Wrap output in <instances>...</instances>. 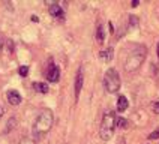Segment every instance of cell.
I'll return each mask as SVG.
<instances>
[{"label":"cell","instance_id":"4fadbf2b","mask_svg":"<svg viewBox=\"0 0 159 144\" xmlns=\"http://www.w3.org/2000/svg\"><path fill=\"white\" fill-rule=\"evenodd\" d=\"M15 126H17V119H15V117H11V119L8 120V123H6V128H5L6 134H8V132H11V131H12Z\"/></svg>","mask_w":159,"mask_h":144},{"label":"cell","instance_id":"ffe728a7","mask_svg":"<svg viewBox=\"0 0 159 144\" xmlns=\"http://www.w3.org/2000/svg\"><path fill=\"white\" fill-rule=\"evenodd\" d=\"M138 5H140V2H138V0H134L132 2V8H137Z\"/></svg>","mask_w":159,"mask_h":144},{"label":"cell","instance_id":"8fae6325","mask_svg":"<svg viewBox=\"0 0 159 144\" xmlns=\"http://www.w3.org/2000/svg\"><path fill=\"white\" fill-rule=\"evenodd\" d=\"M96 41L99 44H104V41H105V30H104V24H98L96 27Z\"/></svg>","mask_w":159,"mask_h":144},{"label":"cell","instance_id":"3957f363","mask_svg":"<svg viewBox=\"0 0 159 144\" xmlns=\"http://www.w3.org/2000/svg\"><path fill=\"white\" fill-rule=\"evenodd\" d=\"M116 123H117L116 114L113 111H107L105 114H104V117H102V123H101V129H99V137L104 141L111 140V137L114 134Z\"/></svg>","mask_w":159,"mask_h":144},{"label":"cell","instance_id":"ba28073f","mask_svg":"<svg viewBox=\"0 0 159 144\" xmlns=\"http://www.w3.org/2000/svg\"><path fill=\"white\" fill-rule=\"evenodd\" d=\"M113 54H114V50H113L111 47H108L105 50L99 51V59H101L102 62H111V60H113Z\"/></svg>","mask_w":159,"mask_h":144},{"label":"cell","instance_id":"7402d4cb","mask_svg":"<svg viewBox=\"0 0 159 144\" xmlns=\"http://www.w3.org/2000/svg\"><path fill=\"white\" fill-rule=\"evenodd\" d=\"M156 53H158V59H159V42H158V47H156Z\"/></svg>","mask_w":159,"mask_h":144},{"label":"cell","instance_id":"9a60e30c","mask_svg":"<svg viewBox=\"0 0 159 144\" xmlns=\"http://www.w3.org/2000/svg\"><path fill=\"white\" fill-rule=\"evenodd\" d=\"M18 74H20L21 77H27V74H29V66H20V68H18Z\"/></svg>","mask_w":159,"mask_h":144},{"label":"cell","instance_id":"7c38bea8","mask_svg":"<svg viewBox=\"0 0 159 144\" xmlns=\"http://www.w3.org/2000/svg\"><path fill=\"white\" fill-rule=\"evenodd\" d=\"M33 89H35L38 93H48L50 87H48V84H45V83L36 81V83H33Z\"/></svg>","mask_w":159,"mask_h":144},{"label":"cell","instance_id":"d6986e66","mask_svg":"<svg viewBox=\"0 0 159 144\" xmlns=\"http://www.w3.org/2000/svg\"><path fill=\"white\" fill-rule=\"evenodd\" d=\"M153 113H155V114H159V102H155V104H153Z\"/></svg>","mask_w":159,"mask_h":144},{"label":"cell","instance_id":"ac0fdd59","mask_svg":"<svg viewBox=\"0 0 159 144\" xmlns=\"http://www.w3.org/2000/svg\"><path fill=\"white\" fill-rule=\"evenodd\" d=\"M158 138H159V129L153 131V132L149 135V140H158Z\"/></svg>","mask_w":159,"mask_h":144},{"label":"cell","instance_id":"5bb4252c","mask_svg":"<svg viewBox=\"0 0 159 144\" xmlns=\"http://www.w3.org/2000/svg\"><path fill=\"white\" fill-rule=\"evenodd\" d=\"M116 126H117V128H120V129H123V128H126V126H128V120H126V119H123V117H119V119H117V123H116Z\"/></svg>","mask_w":159,"mask_h":144},{"label":"cell","instance_id":"277c9868","mask_svg":"<svg viewBox=\"0 0 159 144\" xmlns=\"http://www.w3.org/2000/svg\"><path fill=\"white\" fill-rule=\"evenodd\" d=\"M120 86H122V81H120L119 72L116 71L114 68L108 69L105 72V75H104V87H105V90L108 93H116V92H119Z\"/></svg>","mask_w":159,"mask_h":144},{"label":"cell","instance_id":"7a4b0ae2","mask_svg":"<svg viewBox=\"0 0 159 144\" xmlns=\"http://www.w3.org/2000/svg\"><path fill=\"white\" fill-rule=\"evenodd\" d=\"M53 122H54V114L53 111L50 108H45L39 113V116L36 117L35 123H33V132L36 135H42V134H47L51 126H53Z\"/></svg>","mask_w":159,"mask_h":144},{"label":"cell","instance_id":"603a6c76","mask_svg":"<svg viewBox=\"0 0 159 144\" xmlns=\"http://www.w3.org/2000/svg\"><path fill=\"white\" fill-rule=\"evenodd\" d=\"M2 48H3V42H2V39H0V51H2Z\"/></svg>","mask_w":159,"mask_h":144},{"label":"cell","instance_id":"30bf717a","mask_svg":"<svg viewBox=\"0 0 159 144\" xmlns=\"http://www.w3.org/2000/svg\"><path fill=\"white\" fill-rule=\"evenodd\" d=\"M50 14L56 18H63V9L57 5V3H53L51 6H50Z\"/></svg>","mask_w":159,"mask_h":144},{"label":"cell","instance_id":"8992f818","mask_svg":"<svg viewBox=\"0 0 159 144\" xmlns=\"http://www.w3.org/2000/svg\"><path fill=\"white\" fill-rule=\"evenodd\" d=\"M6 99H8V102L11 105H20L21 101H23L20 92H17V90H8L6 92Z\"/></svg>","mask_w":159,"mask_h":144},{"label":"cell","instance_id":"44dd1931","mask_svg":"<svg viewBox=\"0 0 159 144\" xmlns=\"http://www.w3.org/2000/svg\"><path fill=\"white\" fill-rule=\"evenodd\" d=\"M2 116H3V108H2V105H0V119H2Z\"/></svg>","mask_w":159,"mask_h":144},{"label":"cell","instance_id":"9c48e42d","mask_svg":"<svg viewBox=\"0 0 159 144\" xmlns=\"http://www.w3.org/2000/svg\"><path fill=\"white\" fill-rule=\"evenodd\" d=\"M128 107H129V102H128V99H126V96H119V99H117V111L119 113H123V111H126L128 110Z\"/></svg>","mask_w":159,"mask_h":144},{"label":"cell","instance_id":"e0dca14e","mask_svg":"<svg viewBox=\"0 0 159 144\" xmlns=\"http://www.w3.org/2000/svg\"><path fill=\"white\" fill-rule=\"evenodd\" d=\"M129 23H131V27H137L138 26V18L135 17V15H131L129 17Z\"/></svg>","mask_w":159,"mask_h":144},{"label":"cell","instance_id":"6da1fadb","mask_svg":"<svg viewBox=\"0 0 159 144\" xmlns=\"http://www.w3.org/2000/svg\"><path fill=\"white\" fill-rule=\"evenodd\" d=\"M146 54H147V48L144 45H137L131 53L128 54L126 62H125V71L126 72H135L140 69L143 62L146 60Z\"/></svg>","mask_w":159,"mask_h":144},{"label":"cell","instance_id":"2e32d148","mask_svg":"<svg viewBox=\"0 0 159 144\" xmlns=\"http://www.w3.org/2000/svg\"><path fill=\"white\" fill-rule=\"evenodd\" d=\"M20 144H35V140L30 138V137H23L20 140Z\"/></svg>","mask_w":159,"mask_h":144},{"label":"cell","instance_id":"52a82bcc","mask_svg":"<svg viewBox=\"0 0 159 144\" xmlns=\"http://www.w3.org/2000/svg\"><path fill=\"white\" fill-rule=\"evenodd\" d=\"M83 83H84V74H83V68H80L75 77V99H78L81 89H83Z\"/></svg>","mask_w":159,"mask_h":144},{"label":"cell","instance_id":"5b68a950","mask_svg":"<svg viewBox=\"0 0 159 144\" xmlns=\"http://www.w3.org/2000/svg\"><path fill=\"white\" fill-rule=\"evenodd\" d=\"M47 80L50 83H57L60 80V69H59V66H56V65L50 66V69L47 72Z\"/></svg>","mask_w":159,"mask_h":144}]
</instances>
